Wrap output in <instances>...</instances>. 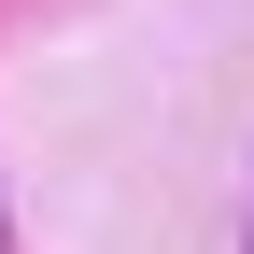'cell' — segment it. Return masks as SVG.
<instances>
[]
</instances>
